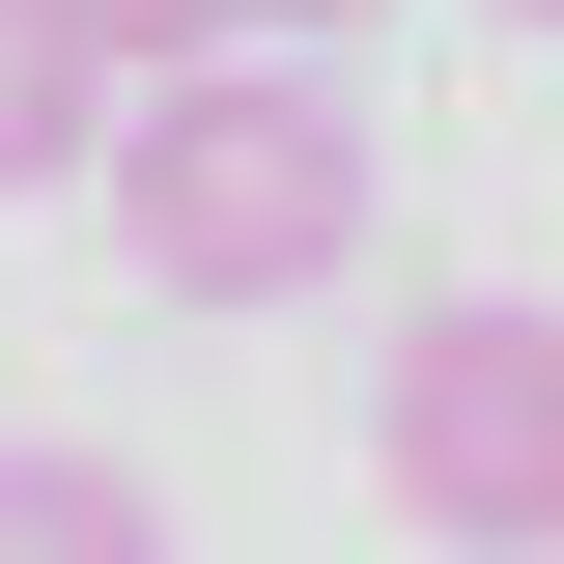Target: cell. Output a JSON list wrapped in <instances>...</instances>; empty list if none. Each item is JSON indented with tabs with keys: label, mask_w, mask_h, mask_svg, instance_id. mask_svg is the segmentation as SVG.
<instances>
[{
	"label": "cell",
	"mask_w": 564,
	"mask_h": 564,
	"mask_svg": "<svg viewBox=\"0 0 564 564\" xmlns=\"http://www.w3.org/2000/svg\"><path fill=\"white\" fill-rule=\"evenodd\" d=\"M57 29H85V57H113V85H141V57H226L254 0H57Z\"/></svg>",
	"instance_id": "5b68a950"
},
{
	"label": "cell",
	"mask_w": 564,
	"mask_h": 564,
	"mask_svg": "<svg viewBox=\"0 0 564 564\" xmlns=\"http://www.w3.org/2000/svg\"><path fill=\"white\" fill-rule=\"evenodd\" d=\"M254 29H367V0H254Z\"/></svg>",
	"instance_id": "8992f818"
},
{
	"label": "cell",
	"mask_w": 564,
	"mask_h": 564,
	"mask_svg": "<svg viewBox=\"0 0 564 564\" xmlns=\"http://www.w3.org/2000/svg\"><path fill=\"white\" fill-rule=\"evenodd\" d=\"M367 480H395L452 564H564V311H536V282L395 311V367H367Z\"/></svg>",
	"instance_id": "7a4b0ae2"
},
{
	"label": "cell",
	"mask_w": 564,
	"mask_h": 564,
	"mask_svg": "<svg viewBox=\"0 0 564 564\" xmlns=\"http://www.w3.org/2000/svg\"><path fill=\"white\" fill-rule=\"evenodd\" d=\"M0 564H170V480L141 452H0Z\"/></svg>",
	"instance_id": "3957f363"
},
{
	"label": "cell",
	"mask_w": 564,
	"mask_h": 564,
	"mask_svg": "<svg viewBox=\"0 0 564 564\" xmlns=\"http://www.w3.org/2000/svg\"><path fill=\"white\" fill-rule=\"evenodd\" d=\"M85 141H113V254L170 282V311H282V282H339V254H367V113L311 85V29L141 57Z\"/></svg>",
	"instance_id": "6da1fadb"
},
{
	"label": "cell",
	"mask_w": 564,
	"mask_h": 564,
	"mask_svg": "<svg viewBox=\"0 0 564 564\" xmlns=\"http://www.w3.org/2000/svg\"><path fill=\"white\" fill-rule=\"evenodd\" d=\"M113 113V57H85L57 0H0V198H57V141Z\"/></svg>",
	"instance_id": "277c9868"
},
{
	"label": "cell",
	"mask_w": 564,
	"mask_h": 564,
	"mask_svg": "<svg viewBox=\"0 0 564 564\" xmlns=\"http://www.w3.org/2000/svg\"><path fill=\"white\" fill-rule=\"evenodd\" d=\"M508 29H564V0H508Z\"/></svg>",
	"instance_id": "52a82bcc"
}]
</instances>
